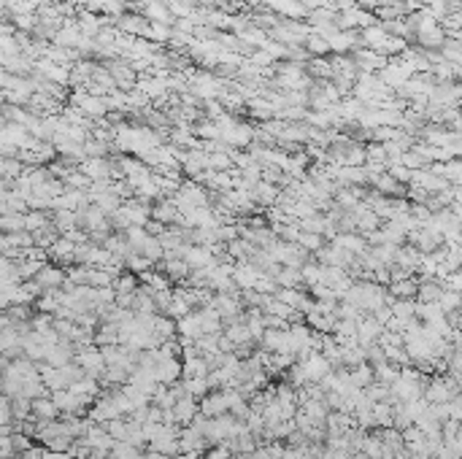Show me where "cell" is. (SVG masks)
Instances as JSON below:
<instances>
[{"mask_svg": "<svg viewBox=\"0 0 462 459\" xmlns=\"http://www.w3.org/2000/svg\"><path fill=\"white\" fill-rule=\"evenodd\" d=\"M424 389H427V387H424L421 373L403 367L400 378L392 384V400H397V403H411V400H419L421 394H424Z\"/></svg>", "mask_w": 462, "mask_h": 459, "instance_id": "cell-1", "label": "cell"}, {"mask_svg": "<svg viewBox=\"0 0 462 459\" xmlns=\"http://www.w3.org/2000/svg\"><path fill=\"white\" fill-rule=\"evenodd\" d=\"M70 106L79 108L87 119H106L111 114L109 100L106 97H97V94H90L87 90H79V92L70 94Z\"/></svg>", "mask_w": 462, "mask_h": 459, "instance_id": "cell-2", "label": "cell"}, {"mask_svg": "<svg viewBox=\"0 0 462 459\" xmlns=\"http://www.w3.org/2000/svg\"><path fill=\"white\" fill-rule=\"evenodd\" d=\"M76 362L82 364L87 376H95V378L103 376V370L109 367V364H106V357H103V351H100V346H84V349L76 354Z\"/></svg>", "mask_w": 462, "mask_h": 459, "instance_id": "cell-3", "label": "cell"}, {"mask_svg": "<svg viewBox=\"0 0 462 459\" xmlns=\"http://www.w3.org/2000/svg\"><path fill=\"white\" fill-rule=\"evenodd\" d=\"M84 176H90L92 181H114V162L111 157H87L79 165Z\"/></svg>", "mask_w": 462, "mask_h": 459, "instance_id": "cell-4", "label": "cell"}, {"mask_svg": "<svg viewBox=\"0 0 462 459\" xmlns=\"http://www.w3.org/2000/svg\"><path fill=\"white\" fill-rule=\"evenodd\" d=\"M300 364H303V370H306V376H308V384H319V381L333 370V362L327 360L322 351L308 354L306 360H300Z\"/></svg>", "mask_w": 462, "mask_h": 459, "instance_id": "cell-5", "label": "cell"}, {"mask_svg": "<svg viewBox=\"0 0 462 459\" xmlns=\"http://www.w3.org/2000/svg\"><path fill=\"white\" fill-rule=\"evenodd\" d=\"M33 281L41 286L43 292H52V289H63L68 284V270L60 268V265H43V270L33 279Z\"/></svg>", "mask_w": 462, "mask_h": 459, "instance_id": "cell-6", "label": "cell"}, {"mask_svg": "<svg viewBox=\"0 0 462 459\" xmlns=\"http://www.w3.org/2000/svg\"><path fill=\"white\" fill-rule=\"evenodd\" d=\"M76 246H79V243H73V241H68L65 235H60L55 246L49 249V259H52L55 265H60V268L76 265Z\"/></svg>", "mask_w": 462, "mask_h": 459, "instance_id": "cell-7", "label": "cell"}, {"mask_svg": "<svg viewBox=\"0 0 462 459\" xmlns=\"http://www.w3.org/2000/svg\"><path fill=\"white\" fill-rule=\"evenodd\" d=\"M138 11L144 14L149 22H163V25H176V16L173 11L168 9V3L165 0H146Z\"/></svg>", "mask_w": 462, "mask_h": 459, "instance_id": "cell-8", "label": "cell"}, {"mask_svg": "<svg viewBox=\"0 0 462 459\" xmlns=\"http://www.w3.org/2000/svg\"><path fill=\"white\" fill-rule=\"evenodd\" d=\"M262 276H265V273H262L254 262H235V273H232V279H235V284H238V289H254Z\"/></svg>", "mask_w": 462, "mask_h": 459, "instance_id": "cell-9", "label": "cell"}, {"mask_svg": "<svg viewBox=\"0 0 462 459\" xmlns=\"http://www.w3.org/2000/svg\"><path fill=\"white\" fill-rule=\"evenodd\" d=\"M154 378L165 384V387H171V384H176L184 378V362L181 360H163V362L154 367Z\"/></svg>", "mask_w": 462, "mask_h": 459, "instance_id": "cell-10", "label": "cell"}, {"mask_svg": "<svg viewBox=\"0 0 462 459\" xmlns=\"http://www.w3.org/2000/svg\"><path fill=\"white\" fill-rule=\"evenodd\" d=\"M151 219H157V222H163V225H178V219H181V211H178V205L173 198H163V200H157L151 205Z\"/></svg>", "mask_w": 462, "mask_h": 459, "instance_id": "cell-11", "label": "cell"}, {"mask_svg": "<svg viewBox=\"0 0 462 459\" xmlns=\"http://www.w3.org/2000/svg\"><path fill=\"white\" fill-rule=\"evenodd\" d=\"M173 414H176V424H184V427H187V424H192V421L198 418V414H200V400L184 394V397L173 405Z\"/></svg>", "mask_w": 462, "mask_h": 459, "instance_id": "cell-12", "label": "cell"}, {"mask_svg": "<svg viewBox=\"0 0 462 459\" xmlns=\"http://www.w3.org/2000/svg\"><path fill=\"white\" fill-rule=\"evenodd\" d=\"M163 270L173 284H187L192 276V268L181 256H168V259H163Z\"/></svg>", "mask_w": 462, "mask_h": 459, "instance_id": "cell-13", "label": "cell"}, {"mask_svg": "<svg viewBox=\"0 0 462 459\" xmlns=\"http://www.w3.org/2000/svg\"><path fill=\"white\" fill-rule=\"evenodd\" d=\"M387 292H390L392 300H414V297L419 295V281H414V279L408 276V279H400V281L390 284Z\"/></svg>", "mask_w": 462, "mask_h": 459, "instance_id": "cell-14", "label": "cell"}, {"mask_svg": "<svg viewBox=\"0 0 462 459\" xmlns=\"http://www.w3.org/2000/svg\"><path fill=\"white\" fill-rule=\"evenodd\" d=\"M57 416H63L60 414V408L55 405V400H52V394L46 397H38V400H33V416L30 418H36V421H52V418H57Z\"/></svg>", "mask_w": 462, "mask_h": 459, "instance_id": "cell-15", "label": "cell"}, {"mask_svg": "<svg viewBox=\"0 0 462 459\" xmlns=\"http://www.w3.org/2000/svg\"><path fill=\"white\" fill-rule=\"evenodd\" d=\"M419 262H421V252L417 249V246H400L397 259H394V265H397V268L414 273V270H419Z\"/></svg>", "mask_w": 462, "mask_h": 459, "instance_id": "cell-16", "label": "cell"}, {"mask_svg": "<svg viewBox=\"0 0 462 459\" xmlns=\"http://www.w3.org/2000/svg\"><path fill=\"white\" fill-rule=\"evenodd\" d=\"M276 281H279L281 289H303V286H306V281H303V270L286 268V265H281V270L276 273Z\"/></svg>", "mask_w": 462, "mask_h": 459, "instance_id": "cell-17", "label": "cell"}, {"mask_svg": "<svg viewBox=\"0 0 462 459\" xmlns=\"http://www.w3.org/2000/svg\"><path fill=\"white\" fill-rule=\"evenodd\" d=\"M397 252H400V246H394V243H379V246H370V254L376 256L384 268H394Z\"/></svg>", "mask_w": 462, "mask_h": 459, "instance_id": "cell-18", "label": "cell"}, {"mask_svg": "<svg viewBox=\"0 0 462 459\" xmlns=\"http://www.w3.org/2000/svg\"><path fill=\"white\" fill-rule=\"evenodd\" d=\"M444 281L441 279H433V281H419V300L421 303H438L441 300V295H444Z\"/></svg>", "mask_w": 462, "mask_h": 459, "instance_id": "cell-19", "label": "cell"}, {"mask_svg": "<svg viewBox=\"0 0 462 459\" xmlns=\"http://www.w3.org/2000/svg\"><path fill=\"white\" fill-rule=\"evenodd\" d=\"M373 418H376V427H381V430L394 427V405L390 403V400L376 403L373 405Z\"/></svg>", "mask_w": 462, "mask_h": 459, "instance_id": "cell-20", "label": "cell"}, {"mask_svg": "<svg viewBox=\"0 0 462 459\" xmlns=\"http://www.w3.org/2000/svg\"><path fill=\"white\" fill-rule=\"evenodd\" d=\"M306 49H308V54L311 57H330L333 54V49H330V40L325 38V36H319V33H313L306 38Z\"/></svg>", "mask_w": 462, "mask_h": 459, "instance_id": "cell-21", "label": "cell"}, {"mask_svg": "<svg viewBox=\"0 0 462 459\" xmlns=\"http://www.w3.org/2000/svg\"><path fill=\"white\" fill-rule=\"evenodd\" d=\"M376 381V370H373V364H360V367H354L352 370V384L357 389H367L370 384Z\"/></svg>", "mask_w": 462, "mask_h": 459, "instance_id": "cell-22", "label": "cell"}, {"mask_svg": "<svg viewBox=\"0 0 462 459\" xmlns=\"http://www.w3.org/2000/svg\"><path fill=\"white\" fill-rule=\"evenodd\" d=\"M441 308H444V313H457V310H462V292H457V289H444V295H441Z\"/></svg>", "mask_w": 462, "mask_h": 459, "instance_id": "cell-23", "label": "cell"}, {"mask_svg": "<svg viewBox=\"0 0 462 459\" xmlns=\"http://www.w3.org/2000/svg\"><path fill=\"white\" fill-rule=\"evenodd\" d=\"M181 384H184V392H187L190 397H195V400H200V397H205V394L211 392V387H208L205 378H181Z\"/></svg>", "mask_w": 462, "mask_h": 459, "instance_id": "cell-24", "label": "cell"}, {"mask_svg": "<svg viewBox=\"0 0 462 459\" xmlns=\"http://www.w3.org/2000/svg\"><path fill=\"white\" fill-rule=\"evenodd\" d=\"M0 230L3 232H22V230H28V214H6L0 219Z\"/></svg>", "mask_w": 462, "mask_h": 459, "instance_id": "cell-25", "label": "cell"}, {"mask_svg": "<svg viewBox=\"0 0 462 459\" xmlns=\"http://www.w3.org/2000/svg\"><path fill=\"white\" fill-rule=\"evenodd\" d=\"M298 243L303 246V249H306V252L316 254V252L325 246V235H319V232H306V230H303V232H300V241Z\"/></svg>", "mask_w": 462, "mask_h": 459, "instance_id": "cell-26", "label": "cell"}, {"mask_svg": "<svg viewBox=\"0 0 462 459\" xmlns=\"http://www.w3.org/2000/svg\"><path fill=\"white\" fill-rule=\"evenodd\" d=\"M52 216L49 211H28V232H38V230L49 227Z\"/></svg>", "mask_w": 462, "mask_h": 459, "instance_id": "cell-27", "label": "cell"}, {"mask_svg": "<svg viewBox=\"0 0 462 459\" xmlns=\"http://www.w3.org/2000/svg\"><path fill=\"white\" fill-rule=\"evenodd\" d=\"M124 268L130 270V273H146V270L154 268V262H151L149 256H144V254H133V256H127Z\"/></svg>", "mask_w": 462, "mask_h": 459, "instance_id": "cell-28", "label": "cell"}, {"mask_svg": "<svg viewBox=\"0 0 462 459\" xmlns=\"http://www.w3.org/2000/svg\"><path fill=\"white\" fill-rule=\"evenodd\" d=\"M138 286H141V284H138V279L133 276V273H130V270H127V273H119V279L114 281V289H117V295H122V292H136Z\"/></svg>", "mask_w": 462, "mask_h": 459, "instance_id": "cell-29", "label": "cell"}, {"mask_svg": "<svg viewBox=\"0 0 462 459\" xmlns=\"http://www.w3.org/2000/svg\"><path fill=\"white\" fill-rule=\"evenodd\" d=\"M111 459H141V448L133 443H117L111 448Z\"/></svg>", "mask_w": 462, "mask_h": 459, "instance_id": "cell-30", "label": "cell"}, {"mask_svg": "<svg viewBox=\"0 0 462 459\" xmlns=\"http://www.w3.org/2000/svg\"><path fill=\"white\" fill-rule=\"evenodd\" d=\"M303 281H306V286L322 284V262H308V265H303Z\"/></svg>", "mask_w": 462, "mask_h": 459, "instance_id": "cell-31", "label": "cell"}, {"mask_svg": "<svg viewBox=\"0 0 462 459\" xmlns=\"http://www.w3.org/2000/svg\"><path fill=\"white\" fill-rule=\"evenodd\" d=\"M46 454V448H38V446H33L28 451H22V454H16V459H43Z\"/></svg>", "mask_w": 462, "mask_h": 459, "instance_id": "cell-32", "label": "cell"}, {"mask_svg": "<svg viewBox=\"0 0 462 459\" xmlns=\"http://www.w3.org/2000/svg\"><path fill=\"white\" fill-rule=\"evenodd\" d=\"M354 6L367 9V11H376V9H379V0H354Z\"/></svg>", "mask_w": 462, "mask_h": 459, "instance_id": "cell-33", "label": "cell"}]
</instances>
